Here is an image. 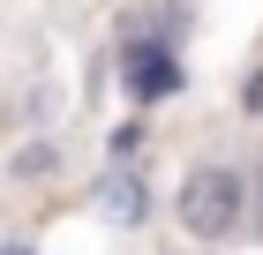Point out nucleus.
<instances>
[{
	"mask_svg": "<svg viewBox=\"0 0 263 255\" xmlns=\"http://www.w3.org/2000/svg\"><path fill=\"white\" fill-rule=\"evenodd\" d=\"M241 173H226V165H196V173L181 180V225L196 240H226L233 225H241Z\"/></svg>",
	"mask_w": 263,
	"mask_h": 255,
	"instance_id": "obj_1",
	"label": "nucleus"
},
{
	"mask_svg": "<svg viewBox=\"0 0 263 255\" xmlns=\"http://www.w3.org/2000/svg\"><path fill=\"white\" fill-rule=\"evenodd\" d=\"M128 83L151 98V90H165V83H173V60H165V53H136V60H128Z\"/></svg>",
	"mask_w": 263,
	"mask_h": 255,
	"instance_id": "obj_2",
	"label": "nucleus"
},
{
	"mask_svg": "<svg viewBox=\"0 0 263 255\" xmlns=\"http://www.w3.org/2000/svg\"><path fill=\"white\" fill-rule=\"evenodd\" d=\"M105 203H113L121 218H143V188L136 180H105Z\"/></svg>",
	"mask_w": 263,
	"mask_h": 255,
	"instance_id": "obj_3",
	"label": "nucleus"
},
{
	"mask_svg": "<svg viewBox=\"0 0 263 255\" xmlns=\"http://www.w3.org/2000/svg\"><path fill=\"white\" fill-rule=\"evenodd\" d=\"M241 105H248V113H263V75L248 83V98H241Z\"/></svg>",
	"mask_w": 263,
	"mask_h": 255,
	"instance_id": "obj_4",
	"label": "nucleus"
},
{
	"mask_svg": "<svg viewBox=\"0 0 263 255\" xmlns=\"http://www.w3.org/2000/svg\"><path fill=\"white\" fill-rule=\"evenodd\" d=\"M0 255H15V248H0Z\"/></svg>",
	"mask_w": 263,
	"mask_h": 255,
	"instance_id": "obj_5",
	"label": "nucleus"
}]
</instances>
